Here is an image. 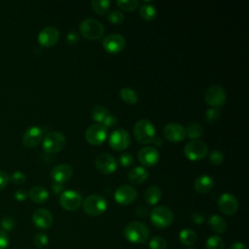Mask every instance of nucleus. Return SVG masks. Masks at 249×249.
I'll list each match as a JSON object with an SVG mask.
<instances>
[{
	"label": "nucleus",
	"instance_id": "1",
	"mask_svg": "<svg viewBox=\"0 0 249 249\" xmlns=\"http://www.w3.org/2000/svg\"><path fill=\"white\" fill-rule=\"evenodd\" d=\"M124 238L133 244H143L150 236L148 227L141 222H129L124 229Z\"/></svg>",
	"mask_w": 249,
	"mask_h": 249
},
{
	"label": "nucleus",
	"instance_id": "2",
	"mask_svg": "<svg viewBox=\"0 0 249 249\" xmlns=\"http://www.w3.org/2000/svg\"><path fill=\"white\" fill-rule=\"evenodd\" d=\"M133 134L139 143L150 144L153 143L156 138V127L149 120L142 119L135 123L133 126Z\"/></svg>",
	"mask_w": 249,
	"mask_h": 249
},
{
	"label": "nucleus",
	"instance_id": "3",
	"mask_svg": "<svg viewBox=\"0 0 249 249\" xmlns=\"http://www.w3.org/2000/svg\"><path fill=\"white\" fill-rule=\"evenodd\" d=\"M84 211L89 216H99L103 214L108 207L107 200L96 194L88 196L82 202Z\"/></svg>",
	"mask_w": 249,
	"mask_h": 249
},
{
	"label": "nucleus",
	"instance_id": "4",
	"mask_svg": "<svg viewBox=\"0 0 249 249\" xmlns=\"http://www.w3.org/2000/svg\"><path fill=\"white\" fill-rule=\"evenodd\" d=\"M79 30L81 34L89 40L100 39L104 34L103 24L95 18H85L81 21L79 25Z\"/></svg>",
	"mask_w": 249,
	"mask_h": 249
},
{
	"label": "nucleus",
	"instance_id": "5",
	"mask_svg": "<svg viewBox=\"0 0 249 249\" xmlns=\"http://www.w3.org/2000/svg\"><path fill=\"white\" fill-rule=\"evenodd\" d=\"M150 220L154 227L158 229H165L173 222V212L166 206H156L150 212Z\"/></svg>",
	"mask_w": 249,
	"mask_h": 249
},
{
	"label": "nucleus",
	"instance_id": "6",
	"mask_svg": "<svg viewBox=\"0 0 249 249\" xmlns=\"http://www.w3.org/2000/svg\"><path fill=\"white\" fill-rule=\"evenodd\" d=\"M66 143V138L59 131H50L43 138V149L48 154H56L60 152Z\"/></svg>",
	"mask_w": 249,
	"mask_h": 249
},
{
	"label": "nucleus",
	"instance_id": "7",
	"mask_svg": "<svg viewBox=\"0 0 249 249\" xmlns=\"http://www.w3.org/2000/svg\"><path fill=\"white\" fill-rule=\"evenodd\" d=\"M208 154L207 145L201 140H191L184 147V155L190 160H199Z\"/></svg>",
	"mask_w": 249,
	"mask_h": 249
},
{
	"label": "nucleus",
	"instance_id": "8",
	"mask_svg": "<svg viewBox=\"0 0 249 249\" xmlns=\"http://www.w3.org/2000/svg\"><path fill=\"white\" fill-rule=\"evenodd\" d=\"M107 135V128L102 124H90L85 132L87 142L93 146L101 145L106 140Z\"/></svg>",
	"mask_w": 249,
	"mask_h": 249
},
{
	"label": "nucleus",
	"instance_id": "9",
	"mask_svg": "<svg viewBox=\"0 0 249 249\" xmlns=\"http://www.w3.org/2000/svg\"><path fill=\"white\" fill-rule=\"evenodd\" d=\"M83 202V198L80 193L74 190H67L61 193L59 196L60 206L67 211L77 210Z\"/></svg>",
	"mask_w": 249,
	"mask_h": 249
},
{
	"label": "nucleus",
	"instance_id": "10",
	"mask_svg": "<svg viewBox=\"0 0 249 249\" xmlns=\"http://www.w3.org/2000/svg\"><path fill=\"white\" fill-rule=\"evenodd\" d=\"M109 145L115 151H123L130 145V135L124 128H117L109 136Z\"/></svg>",
	"mask_w": 249,
	"mask_h": 249
},
{
	"label": "nucleus",
	"instance_id": "11",
	"mask_svg": "<svg viewBox=\"0 0 249 249\" xmlns=\"http://www.w3.org/2000/svg\"><path fill=\"white\" fill-rule=\"evenodd\" d=\"M226 91L225 89L218 85H213L209 88L204 92V100L205 102L212 106V107H220L224 105L226 101Z\"/></svg>",
	"mask_w": 249,
	"mask_h": 249
},
{
	"label": "nucleus",
	"instance_id": "12",
	"mask_svg": "<svg viewBox=\"0 0 249 249\" xmlns=\"http://www.w3.org/2000/svg\"><path fill=\"white\" fill-rule=\"evenodd\" d=\"M137 198V191L130 185H122L115 191L114 199L121 205H128Z\"/></svg>",
	"mask_w": 249,
	"mask_h": 249
},
{
	"label": "nucleus",
	"instance_id": "13",
	"mask_svg": "<svg viewBox=\"0 0 249 249\" xmlns=\"http://www.w3.org/2000/svg\"><path fill=\"white\" fill-rule=\"evenodd\" d=\"M104 50L109 53H118L124 49L125 39L123 35L113 33L105 36L102 40Z\"/></svg>",
	"mask_w": 249,
	"mask_h": 249
},
{
	"label": "nucleus",
	"instance_id": "14",
	"mask_svg": "<svg viewBox=\"0 0 249 249\" xmlns=\"http://www.w3.org/2000/svg\"><path fill=\"white\" fill-rule=\"evenodd\" d=\"M163 136L170 142H181L186 137V128L178 123H168L163 127Z\"/></svg>",
	"mask_w": 249,
	"mask_h": 249
},
{
	"label": "nucleus",
	"instance_id": "15",
	"mask_svg": "<svg viewBox=\"0 0 249 249\" xmlns=\"http://www.w3.org/2000/svg\"><path fill=\"white\" fill-rule=\"evenodd\" d=\"M95 166L103 174H112L116 171L118 163L116 159L107 153H101L95 158Z\"/></svg>",
	"mask_w": 249,
	"mask_h": 249
},
{
	"label": "nucleus",
	"instance_id": "16",
	"mask_svg": "<svg viewBox=\"0 0 249 249\" xmlns=\"http://www.w3.org/2000/svg\"><path fill=\"white\" fill-rule=\"evenodd\" d=\"M218 208L225 215H233L238 209V200L231 193H224L218 198Z\"/></svg>",
	"mask_w": 249,
	"mask_h": 249
},
{
	"label": "nucleus",
	"instance_id": "17",
	"mask_svg": "<svg viewBox=\"0 0 249 249\" xmlns=\"http://www.w3.org/2000/svg\"><path fill=\"white\" fill-rule=\"evenodd\" d=\"M32 222L39 230H48L53 226V218L46 208H38L32 214Z\"/></svg>",
	"mask_w": 249,
	"mask_h": 249
},
{
	"label": "nucleus",
	"instance_id": "18",
	"mask_svg": "<svg viewBox=\"0 0 249 249\" xmlns=\"http://www.w3.org/2000/svg\"><path fill=\"white\" fill-rule=\"evenodd\" d=\"M137 159L145 166H154L160 160V153L155 147L145 146L138 151Z\"/></svg>",
	"mask_w": 249,
	"mask_h": 249
},
{
	"label": "nucleus",
	"instance_id": "19",
	"mask_svg": "<svg viewBox=\"0 0 249 249\" xmlns=\"http://www.w3.org/2000/svg\"><path fill=\"white\" fill-rule=\"evenodd\" d=\"M37 39L42 47L51 48L57 43L59 39V31L53 26H47L39 32Z\"/></svg>",
	"mask_w": 249,
	"mask_h": 249
},
{
	"label": "nucleus",
	"instance_id": "20",
	"mask_svg": "<svg viewBox=\"0 0 249 249\" xmlns=\"http://www.w3.org/2000/svg\"><path fill=\"white\" fill-rule=\"evenodd\" d=\"M43 129L39 126H30L28 127L22 136L23 145L29 149L36 148L43 139Z\"/></svg>",
	"mask_w": 249,
	"mask_h": 249
},
{
	"label": "nucleus",
	"instance_id": "21",
	"mask_svg": "<svg viewBox=\"0 0 249 249\" xmlns=\"http://www.w3.org/2000/svg\"><path fill=\"white\" fill-rule=\"evenodd\" d=\"M73 174V168L67 163H59L51 170V177L55 183L63 184L67 182Z\"/></svg>",
	"mask_w": 249,
	"mask_h": 249
},
{
	"label": "nucleus",
	"instance_id": "22",
	"mask_svg": "<svg viewBox=\"0 0 249 249\" xmlns=\"http://www.w3.org/2000/svg\"><path fill=\"white\" fill-rule=\"evenodd\" d=\"M214 185V179L207 174L199 175L194 181V189L196 190V192L201 195L209 193L213 189Z\"/></svg>",
	"mask_w": 249,
	"mask_h": 249
},
{
	"label": "nucleus",
	"instance_id": "23",
	"mask_svg": "<svg viewBox=\"0 0 249 249\" xmlns=\"http://www.w3.org/2000/svg\"><path fill=\"white\" fill-rule=\"evenodd\" d=\"M148 177L149 172L143 166H134L127 173V179L133 184H142Z\"/></svg>",
	"mask_w": 249,
	"mask_h": 249
},
{
	"label": "nucleus",
	"instance_id": "24",
	"mask_svg": "<svg viewBox=\"0 0 249 249\" xmlns=\"http://www.w3.org/2000/svg\"><path fill=\"white\" fill-rule=\"evenodd\" d=\"M28 196L30 197V199L33 202L42 204L48 200L49 192L45 187H43L41 185H37L30 189V191L28 192Z\"/></svg>",
	"mask_w": 249,
	"mask_h": 249
},
{
	"label": "nucleus",
	"instance_id": "25",
	"mask_svg": "<svg viewBox=\"0 0 249 249\" xmlns=\"http://www.w3.org/2000/svg\"><path fill=\"white\" fill-rule=\"evenodd\" d=\"M208 226L215 233H224L228 229L227 221L218 214H213L208 218Z\"/></svg>",
	"mask_w": 249,
	"mask_h": 249
},
{
	"label": "nucleus",
	"instance_id": "26",
	"mask_svg": "<svg viewBox=\"0 0 249 249\" xmlns=\"http://www.w3.org/2000/svg\"><path fill=\"white\" fill-rule=\"evenodd\" d=\"M161 190L156 186L152 185L148 187L144 193V199L149 205H156L161 198Z\"/></svg>",
	"mask_w": 249,
	"mask_h": 249
},
{
	"label": "nucleus",
	"instance_id": "27",
	"mask_svg": "<svg viewBox=\"0 0 249 249\" xmlns=\"http://www.w3.org/2000/svg\"><path fill=\"white\" fill-rule=\"evenodd\" d=\"M179 239L182 244L192 246L196 242V233L192 229H183L179 232Z\"/></svg>",
	"mask_w": 249,
	"mask_h": 249
},
{
	"label": "nucleus",
	"instance_id": "28",
	"mask_svg": "<svg viewBox=\"0 0 249 249\" xmlns=\"http://www.w3.org/2000/svg\"><path fill=\"white\" fill-rule=\"evenodd\" d=\"M120 96L127 104H135L138 101V94L130 88H123L120 90Z\"/></svg>",
	"mask_w": 249,
	"mask_h": 249
},
{
	"label": "nucleus",
	"instance_id": "29",
	"mask_svg": "<svg viewBox=\"0 0 249 249\" xmlns=\"http://www.w3.org/2000/svg\"><path fill=\"white\" fill-rule=\"evenodd\" d=\"M108 114H109L108 109L102 105H95L91 108V111H90L91 118L92 120L97 122L96 124H102V122L104 121V119Z\"/></svg>",
	"mask_w": 249,
	"mask_h": 249
},
{
	"label": "nucleus",
	"instance_id": "30",
	"mask_svg": "<svg viewBox=\"0 0 249 249\" xmlns=\"http://www.w3.org/2000/svg\"><path fill=\"white\" fill-rule=\"evenodd\" d=\"M185 128L187 136L193 140H197L203 133V128L198 123H191Z\"/></svg>",
	"mask_w": 249,
	"mask_h": 249
},
{
	"label": "nucleus",
	"instance_id": "31",
	"mask_svg": "<svg viewBox=\"0 0 249 249\" xmlns=\"http://www.w3.org/2000/svg\"><path fill=\"white\" fill-rule=\"evenodd\" d=\"M139 16L145 20H152L157 16V10L153 5L145 3L139 9Z\"/></svg>",
	"mask_w": 249,
	"mask_h": 249
},
{
	"label": "nucleus",
	"instance_id": "32",
	"mask_svg": "<svg viewBox=\"0 0 249 249\" xmlns=\"http://www.w3.org/2000/svg\"><path fill=\"white\" fill-rule=\"evenodd\" d=\"M91 9L98 15H104L109 11L111 1L109 0H92L90 2Z\"/></svg>",
	"mask_w": 249,
	"mask_h": 249
},
{
	"label": "nucleus",
	"instance_id": "33",
	"mask_svg": "<svg viewBox=\"0 0 249 249\" xmlns=\"http://www.w3.org/2000/svg\"><path fill=\"white\" fill-rule=\"evenodd\" d=\"M205 246L206 249H224L225 242L220 236L212 235L207 238Z\"/></svg>",
	"mask_w": 249,
	"mask_h": 249
},
{
	"label": "nucleus",
	"instance_id": "34",
	"mask_svg": "<svg viewBox=\"0 0 249 249\" xmlns=\"http://www.w3.org/2000/svg\"><path fill=\"white\" fill-rule=\"evenodd\" d=\"M116 3L119 8L127 12L134 11L139 6L138 0H118Z\"/></svg>",
	"mask_w": 249,
	"mask_h": 249
},
{
	"label": "nucleus",
	"instance_id": "35",
	"mask_svg": "<svg viewBox=\"0 0 249 249\" xmlns=\"http://www.w3.org/2000/svg\"><path fill=\"white\" fill-rule=\"evenodd\" d=\"M221 117V110L218 107H211L209 108L204 115V119L207 123H214Z\"/></svg>",
	"mask_w": 249,
	"mask_h": 249
},
{
	"label": "nucleus",
	"instance_id": "36",
	"mask_svg": "<svg viewBox=\"0 0 249 249\" xmlns=\"http://www.w3.org/2000/svg\"><path fill=\"white\" fill-rule=\"evenodd\" d=\"M16 226V221L13 217L11 216H4L1 220H0V227L2 231H11L14 230Z\"/></svg>",
	"mask_w": 249,
	"mask_h": 249
},
{
	"label": "nucleus",
	"instance_id": "37",
	"mask_svg": "<svg viewBox=\"0 0 249 249\" xmlns=\"http://www.w3.org/2000/svg\"><path fill=\"white\" fill-rule=\"evenodd\" d=\"M166 241L161 236H154L149 241V248L150 249H166Z\"/></svg>",
	"mask_w": 249,
	"mask_h": 249
},
{
	"label": "nucleus",
	"instance_id": "38",
	"mask_svg": "<svg viewBox=\"0 0 249 249\" xmlns=\"http://www.w3.org/2000/svg\"><path fill=\"white\" fill-rule=\"evenodd\" d=\"M107 19L113 24H121L124 20V16L121 11L114 10L108 14Z\"/></svg>",
	"mask_w": 249,
	"mask_h": 249
},
{
	"label": "nucleus",
	"instance_id": "39",
	"mask_svg": "<svg viewBox=\"0 0 249 249\" xmlns=\"http://www.w3.org/2000/svg\"><path fill=\"white\" fill-rule=\"evenodd\" d=\"M33 242H34V245L41 249V248H44L48 245L49 243V237L47 234H45L44 232H38L35 234L34 236V239H33Z\"/></svg>",
	"mask_w": 249,
	"mask_h": 249
},
{
	"label": "nucleus",
	"instance_id": "40",
	"mask_svg": "<svg viewBox=\"0 0 249 249\" xmlns=\"http://www.w3.org/2000/svg\"><path fill=\"white\" fill-rule=\"evenodd\" d=\"M209 161L214 165H220L224 161V155L222 152L218 150H213L208 155Z\"/></svg>",
	"mask_w": 249,
	"mask_h": 249
},
{
	"label": "nucleus",
	"instance_id": "41",
	"mask_svg": "<svg viewBox=\"0 0 249 249\" xmlns=\"http://www.w3.org/2000/svg\"><path fill=\"white\" fill-rule=\"evenodd\" d=\"M9 177H10V180L12 181V183H14L16 185H21L26 180L25 174L22 171H19V170L14 171L11 174V176H9Z\"/></svg>",
	"mask_w": 249,
	"mask_h": 249
},
{
	"label": "nucleus",
	"instance_id": "42",
	"mask_svg": "<svg viewBox=\"0 0 249 249\" xmlns=\"http://www.w3.org/2000/svg\"><path fill=\"white\" fill-rule=\"evenodd\" d=\"M133 157L129 153H123L119 157V162L122 166L127 167L133 163Z\"/></svg>",
	"mask_w": 249,
	"mask_h": 249
},
{
	"label": "nucleus",
	"instance_id": "43",
	"mask_svg": "<svg viewBox=\"0 0 249 249\" xmlns=\"http://www.w3.org/2000/svg\"><path fill=\"white\" fill-rule=\"evenodd\" d=\"M10 243V237L8 233L0 230V249H7Z\"/></svg>",
	"mask_w": 249,
	"mask_h": 249
},
{
	"label": "nucleus",
	"instance_id": "44",
	"mask_svg": "<svg viewBox=\"0 0 249 249\" xmlns=\"http://www.w3.org/2000/svg\"><path fill=\"white\" fill-rule=\"evenodd\" d=\"M117 123H118V119H117L114 115L108 114V115L106 116V118L104 119V121L102 122V124H103L106 128H108V127L114 126Z\"/></svg>",
	"mask_w": 249,
	"mask_h": 249
},
{
	"label": "nucleus",
	"instance_id": "45",
	"mask_svg": "<svg viewBox=\"0 0 249 249\" xmlns=\"http://www.w3.org/2000/svg\"><path fill=\"white\" fill-rule=\"evenodd\" d=\"M9 181H10V177L8 173L4 170H0V191L4 190L7 187Z\"/></svg>",
	"mask_w": 249,
	"mask_h": 249
},
{
	"label": "nucleus",
	"instance_id": "46",
	"mask_svg": "<svg viewBox=\"0 0 249 249\" xmlns=\"http://www.w3.org/2000/svg\"><path fill=\"white\" fill-rule=\"evenodd\" d=\"M28 196V193L25 191V190H22V189H18L15 192L14 194V197L18 200V201H23L27 198Z\"/></svg>",
	"mask_w": 249,
	"mask_h": 249
},
{
	"label": "nucleus",
	"instance_id": "47",
	"mask_svg": "<svg viewBox=\"0 0 249 249\" xmlns=\"http://www.w3.org/2000/svg\"><path fill=\"white\" fill-rule=\"evenodd\" d=\"M191 220L194 224H196V225H199V224H202L205 220L204 218V215L200 212H195L192 214L191 216Z\"/></svg>",
	"mask_w": 249,
	"mask_h": 249
},
{
	"label": "nucleus",
	"instance_id": "48",
	"mask_svg": "<svg viewBox=\"0 0 249 249\" xmlns=\"http://www.w3.org/2000/svg\"><path fill=\"white\" fill-rule=\"evenodd\" d=\"M66 41L68 44H71V45H74L76 43H78L79 41V35L74 32V31H70L67 33L66 35Z\"/></svg>",
	"mask_w": 249,
	"mask_h": 249
},
{
	"label": "nucleus",
	"instance_id": "49",
	"mask_svg": "<svg viewBox=\"0 0 249 249\" xmlns=\"http://www.w3.org/2000/svg\"><path fill=\"white\" fill-rule=\"evenodd\" d=\"M148 209L145 207V206H143V205H140V206H138L137 208H136V210H135V214H136V216L137 217H140V218H145L147 215H148Z\"/></svg>",
	"mask_w": 249,
	"mask_h": 249
},
{
	"label": "nucleus",
	"instance_id": "50",
	"mask_svg": "<svg viewBox=\"0 0 249 249\" xmlns=\"http://www.w3.org/2000/svg\"><path fill=\"white\" fill-rule=\"evenodd\" d=\"M64 187H63V184H60V183H53L52 185V190L54 194H60L62 191H63Z\"/></svg>",
	"mask_w": 249,
	"mask_h": 249
},
{
	"label": "nucleus",
	"instance_id": "51",
	"mask_svg": "<svg viewBox=\"0 0 249 249\" xmlns=\"http://www.w3.org/2000/svg\"><path fill=\"white\" fill-rule=\"evenodd\" d=\"M229 249H248V248L244 243H242L240 241H236V242L231 243Z\"/></svg>",
	"mask_w": 249,
	"mask_h": 249
},
{
	"label": "nucleus",
	"instance_id": "52",
	"mask_svg": "<svg viewBox=\"0 0 249 249\" xmlns=\"http://www.w3.org/2000/svg\"><path fill=\"white\" fill-rule=\"evenodd\" d=\"M153 144L156 146V147H161L162 145H163V140L161 139V138H160V137H156L155 139H154V141H153Z\"/></svg>",
	"mask_w": 249,
	"mask_h": 249
},
{
	"label": "nucleus",
	"instance_id": "53",
	"mask_svg": "<svg viewBox=\"0 0 249 249\" xmlns=\"http://www.w3.org/2000/svg\"><path fill=\"white\" fill-rule=\"evenodd\" d=\"M189 249H193V248H189Z\"/></svg>",
	"mask_w": 249,
	"mask_h": 249
}]
</instances>
